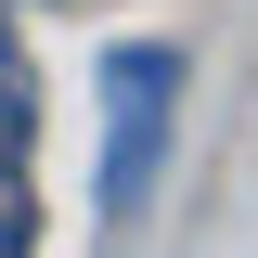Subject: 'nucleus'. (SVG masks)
Instances as JSON below:
<instances>
[{"mask_svg": "<svg viewBox=\"0 0 258 258\" xmlns=\"http://www.w3.org/2000/svg\"><path fill=\"white\" fill-rule=\"evenodd\" d=\"M168 116H181V52L168 39H116L103 52V181H91L103 220H142V194L168 168Z\"/></svg>", "mask_w": 258, "mask_h": 258, "instance_id": "f257e3e1", "label": "nucleus"}, {"mask_svg": "<svg viewBox=\"0 0 258 258\" xmlns=\"http://www.w3.org/2000/svg\"><path fill=\"white\" fill-rule=\"evenodd\" d=\"M26 129H39V78L13 52V26H0V155H26Z\"/></svg>", "mask_w": 258, "mask_h": 258, "instance_id": "f03ea898", "label": "nucleus"}, {"mask_svg": "<svg viewBox=\"0 0 258 258\" xmlns=\"http://www.w3.org/2000/svg\"><path fill=\"white\" fill-rule=\"evenodd\" d=\"M26 232H39V207H26V181H13V155H0V258H26Z\"/></svg>", "mask_w": 258, "mask_h": 258, "instance_id": "7ed1b4c3", "label": "nucleus"}]
</instances>
